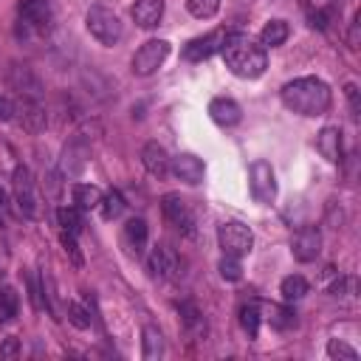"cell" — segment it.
Segmentation results:
<instances>
[{
    "label": "cell",
    "mask_w": 361,
    "mask_h": 361,
    "mask_svg": "<svg viewBox=\"0 0 361 361\" xmlns=\"http://www.w3.org/2000/svg\"><path fill=\"white\" fill-rule=\"evenodd\" d=\"M279 96H282V104L290 113L307 116V118L324 116L330 110V102H333L330 85L324 79H319V76H299V79L285 82Z\"/></svg>",
    "instance_id": "cell-1"
},
{
    "label": "cell",
    "mask_w": 361,
    "mask_h": 361,
    "mask_svg": "<svg viewBox=\"0 0 361 361\" xmlns=\"http://www.w3.org/2000/svg\"><path fill=\"white\" fill-rule=\"evenodd\" d=\"M220 54H223L226 68L240 79H259L265 73V68H268L265 48L257 45L254 39H248L245 34H237V31L226 34Z\"/></svg>",
    "instance_id": "cell-2"
},
{
    "label": "cell",
    "mask_w": 361,
    "mask_h": 361,
    "mask_svg": "<svg viewBox=\"0 0 361 361\" xmlns=\"http://www.w3.org/2000/svg\"><path fill=\"white\" fill-rule=\"evenodd\" d=\"M85 25L90 31V37H96L102 45H118L124 39V23L121 17L107 8L104 3H93L85 14Z\"/></svg>",
    "instance_id": "cell-3"
},
{
    "label": "cell",
    "mask_w": 361,
    "mask_h": 361,
    "mask_svg": "<svg viewBox=\"0 0 361 361\" xmlns=\"http://www.w3.org/2000/svg\"><path fill=\"white\" fill-rule=\"evenodd\" d=\"M217 243L228 257H245L254 245V231L240 220H226L217 226Z\"/></svg>",
    "instance_id": "cell-4"
},
{
    "label": "cell",
    "mask_w": 361,
    "mask_h": 361,
    "mask_svg": "<svg viewBox=\"0 0 361 361\" xmlns=\"http://www.w3.org/2000/svg\"><path fill=\"white\" fill-rule=\"evenodd\" d=\"M11 192H14V203H17L20 214L34 220L39 214V203H37V189H34V178H31L28 166H14V172H11Z\"/></svg>",
    "instance_id": "cell-5"
},
{
    "label": "cell",
    "mask_w": 361,
    "mask_h": 361,
    "mask_svg": "<svg viewBox=\"0 0 361 361\" xmlns=\"http://www.w3.org/2000/svg\"><path fill=\"white\" fill-rule=\"evenodd\" d=\"M90 161V141L85 133H76L65 147H62V158H59V172L65 178H79L85 172Z\"/></svg>",
    "instance_id": "cell-6"
},
{
    "label": "cell",
    "mask_w": 361,
    "mask_h": 361,
    "mask_svg": "<svg viewBox=\"0 0 361 361\" xmlns=\"http://www.w3.org/2000/svg\"><path fill=\"white\" fill-rule=\"evenodd\" d=\"M166 56H169V42L166 39H147L133 54V73L135 76H152L164 65Z\"/></svg>",
    "instance_id": "cell-7"
},
{
    "label": "cell",
    "mask_w": 361,
    "mask_h": 361,
    "mask_svg": "<svg viewBox=\"0 0 361 361\" xmlns=\"http://www.w3.org/2000/svg\"><path fill=\"white\" fill-rule=\"evenodd\" d=\"M248 186H251V195L257 203H274L276 197V175H274V166L268 161H254L251 169H248Z\"/></svg>",
    "instance_id": "cell-8"
},
{
    "label": "cell",
    "mask_w": 361,
    "mask_h": 361,
    "mask_svg": "<svg viewBox=\"0 0 361 361\" xmlns=\"http://www.w3.org/2000/svg\"><path fill=\"white\" fill-rule=\"evenodd\" d=\"M161 212H164V217H166L178 231H183L186 237H195V214H192L189 203H186L180 195H175V192L164 195V197H161Z\"/></svg>",
    "instance_id": "cell-9"
},
{
    "label": "cell",
    "mask_w": 361,
    "mask_h": 361,
    "mask_svg": "<svg viewBox=\"0 0 361 361\" xmlns=\"http://www.w3.org/2000/svg\"><path fill=\"white\" fill-rule=\"evenodd\" d=\"M20 23L37 34H48L54 28L51 0H20Z\"/></svg>",
    "instance_id": "cell-10"
},
{
    "label": "cell",
    "mask_w": 361,
    "mask_h": 361,
    "mask_svg": "<svg viewBox=\"0 0 361 361\" xmlns=\"http://www.w3.org/2000/svg\"><path fill=\"white\" fill-rule=\"evenodd\" d=\"M290 254H293L296 262H313V259H319V254H322V231L316 226H302L293 234Z\"/></svg>",
    "instance_id": "cell-11"
},
{
    "label": "cell",
    "mask_w": 361,
    "mask_h": 361,
    "mask_svg": "<svg viewBox=\"0 0 361 361\" xmlns=\"http://www.w3.org/2000/svg\"><path fill=\"white\" fill-rule=\"evenodd\" d=\"M169 172H172L180 183L197 186V183H203L206 166H203V161H200L197 155H192V152H178L175 158H169Z\"/></svg>",
    "instance_id": "cell-12"
},
{
    "label": "cell",
    "mask_w": 361,
    "mask_h": 361,
    "mask_svg": "<svg viewBox=\"0 0 361 361\" xmlns=\"http://www.w3.org/2000/svg\"><path fill=\"white\" fill-rule=\"evenodd\" d=\"M147 268L155 279H172V276H178V254L166 243H155L149 248Z\"/></svg>",
    "instance_id": "cell-13"
},
{
    "label": "cell",
    "mask_w": 361,
    "mask_h": 361,
    "mask_svg": "<svg viewBox=\"0 0 361 361\" xmlns=\"http://www.w3.org/2000/svg\"><path fill=\"white\" fill-rule=\"evenodd\" d=\"M14 118L25 133H42L48 127V113L39 104V99H20Z\"/></svg>",
    "instance_id": "cell-14"
},
{
    "label": "cell",
    "mask_w": 361,
    "mask_h": 361,
    "mask_svg": "<svg viewBox=\"0 0 361 361\" xmlns=\"http://www.w3.org/2000/svg\"><path fill=\"white\" fill-rule=\"evenodd\" d=\"M8 85L23 96V99H39L42 96V82L28 65H11L8 68Z\"/></svg>",
    "instance_id": "cell-15"
},
{
    "label": "cell",
    "mask_w": 361,
    "mask_h": 361,
    "mask_svg": "<svg viewBox=\"0 0 361 361\" xmlns=\"http://www.w3.org/2000/svg\"><path fill=\"white\" fill-rule=\"evenodd\" d=\"M226 34H228V31H212V34H206V37H195L192 42H186L183 59H189V62H203V59H209L214 51L223 48Z\"/></svg>",
    "instance_id": "cell-16"
},
{
    "label": "cell",
    "mask_w": 361,
    "mask_h": 361,
    "mask_svg": "<svg viewBox=\"0 0 361 361\" xmlns=\"http://www.w3.org/2000/svg\"><path fill=\"white\" fill-rule=\"evenodd\" d=\"M141 164L152 178H166L169 175V155L158 141H147L141 147Z\"/></svg>",
    "instance_id": "cell-17"
},
{
    "label": "cell",
    "mask_w": 361,
    "mask_h": 361,
    "mask_svg": "<svg viewBox=\"0 0 361 361\" xmlns=\"http://www.w3.org/2000/svg\"><path fill=\"white\" fill-rule=\"evenodd\" d=\"M209 116H212V121L220 124V127H234V124H240L243 110H240V104H237L234 99L217 96V99L209 102Z\"/></svg>",
    "instance_id": "cell-18"
},
{
    "label": "cell",
    "mask_w": 361,
    "mask_h": 361,
    "mask_svg": "<svg viewBox=\"0 0 361 361\" xmlns=\"http://www.w3.org/2000/svg\"><path fill=\"white\" fill-rule=\"evenodd\" d=\"M316 149L322 152V158H327L330 164H338L344 158V147H341V130L338 127H322L316 135Z\"/></svg>",
    "instance_id": "cell-19"
},
{
    "label": "cell",
    "mask_w": 361,
    "mask_h": 361,
    "mask_svg": "<svg viewBox=\"0 0 361 361\" xmlns=\"http://www.w3.org/2000/svg\"><path fill=\"white\" fill-rule=\"evenodd\" d=\"M178 313H180V322H183V330H186L189 338H195V341L206 338V319H203V313H200V307L195 302H189V299L180 302Z\"/></svg>",
    "instance_id": "cell-20"
},
{
    "label": "cell",
    "mask_w": 361,
    "mask_h": 361,
    "mask_svg": "<svg viewBox=\"0 0 361 361\" xmlns=\"http://www.w3.org/2000/svg\"><path fill=\"white\" fill-rule=\"evenodd\" d=\"M164 17V0H135L133 3V20L138 28H155Z\"/></svg>",
    "instance_id": "cell-21"
},
{
    "label": "cell",
    "mask_w": 361,
    "mask_h": 361,
    "mask_svg": "<svg viewBox=\"0 0 361 361\" xmlns=\"http://www.w3.org/2000/svg\"><path fill=\"white\" fill-rule=\"evenodd\" d=\"M164 355V333L155 324H144L141 330V358L144 361H158Z\"/></svg>",
    "instance_id": "cell-22"
},
{
    "label": "cell",
    "mask_w": 361,
    "mask_h": 361,
    "mask_svg": "<svg viewBox=\"0 0 361 361\" xmlns=\"http://www.w3.org/2000/svg\"><path fill=\"white\" fill-rule=\"evenodd\" d=\"M71 195H73V203H76L79 212L99 209V203H102V189L93 186V183H73Z\"/></svg>",
    "instance_id": "cell-23"
},
{
    "label": "cell",
    "mask_w": 361,
    "mask_h": 361,
    "mask_svg": "<svg viewBox=\"0 0 361 361\" xmlns=\"http://www.w3.org/2000/svg\"><path fill=\"white\" fill-rule=\"evenodd\" d=\"M265 307V319H268V324L274 327V330H290V327H296V313H293V307H288V305H274V302H268V305H262Z\"/></svg>",
    "instance_id": "cell-24"
},
{
    "label": "cell",
    "mask_w": 361,
    "mask_h": 361,
    "mask_svg": "<svg viewBox=\"0 0 361 361\" xmlns=\"http://www.w3.org/2000/svg\"><path fill=\"white\" fill-rule=\"evenodd\" d=\"M147 237H149L147 223H144L141 217H130L127 226H124V240H127V245H130L135 254H141V251L147 248Z\"/></svg>",
    "instance_id": "cell-25"
},
{
    "label": "cell",
    "mask_w": 361,
    "mask_h": 361,
    "mask_svg": "<svg viewBox=\"0 0 361 361\" xmlns=\"http://www.w3.org/2000/svg\"><path fill=\"white\" fill-rule=\"evenodd\" d=\"M288 37H290V25H288L285 20H268V23L262 25V31H259L262 45H268V48L282 45Z\"/></svg>",
    "instance_id": "cell-26"
},
{
    "label": "cell",
    "mask_w": 361,
    "mask_h": 361,
    "mask_svg": "<svg viewBox=\"0 0 361 361\" xmlns=\"http://www.w3.org/2000/svg\"><path fill=\"white\" fill-rule=\"evenodd\" d=\"M279 293H282L285 302H299V299H305V296L310 293V285H307L305 276L290 274V276H285V279L279 282Z\"/></svg>",
    "instance_id": "cell-27"
},
{
    "label": "cell",
    "mask_w": 361,
    "mask_h": 361,
    "mask_svg": "<svg viewBox=\"0 0 361 361\" xmlns=\"http://www.w3.org/2000/svg\"><path fill=\"white\" fill-rule=\"evenodd\" d=\"M20 310V296L11 285H0V322H11Z\"/></svg>",
    "instance_id": "cell-28"
},
{
    "label": "cell",
    "mask_w": 361,
    "mask_h": 361,
    "mask_svg": "<svg viewBox=\"0 0 361 361\" xmlns=\"http://www.w3.org/2000/svg\"><path fill=\"white\" fill-rule=\"evenodd\" d=\"M124 197H121V192L118 189H110L107 195H102V203H99V209H102V217L104 220H116V217H121V212H124Z\"/></svg>",
    "instance_id": "cell-29"
},
{
    "label": "cell",
    "mask_w": 361,
    "mask_h": 361,
    "mask_svg": "<svg viewBox=\"0 0 361 361\" xmlns=\"http://www.w3.org/2000/svg\"><path fill=\"white\" fill-rule=\"evenodd\" d=\"M259 305L257 302H248V305H240V324L243 330L248 333V338H257L259 333Z\"/></svg>",
    "instance_id": "cell-30"
},
{
    "label": "cell",
    "mask_w": 361,
    "mask_h": 361,
    "mask_svg": "<svg viewBox=\"0 0 361 361\" xmlns=\"http://www.w3.org/2000/svg\"><path fill=\"white\" fill-rule=\"evenodd\" d=\"M56 220H59L62 231H68V234H79V231H82V214H79V209L59 206V209H56Z\"/></svg>",
    "instance_id": "cell-31"
},
{
    "label": "cell",
    "mask_w": 361,
    "mask_h": 361,
    "mask_svg": "<svg viewBox=\"0 0 361 361\" xmlns=\"http://www.w3.org/2000/svg\"><path fill=\"white\" fill-rule=\"evenodd\" d=\"M217 8H220V0H186V11H189L192 17H197V20L214 17Z\"/></svg>",
    "instance_id": "cell-32"
},
{
    "label": "cell",
    "mask_w": 361,
    "mask_h": 361,
    "mask_svg": "<svg viewBox=\"0 0 361 361\" xmlns=\"http://www.w3.org/2000/svg\"><path fill=\"white\" fill-rule=\"evenodd\" d=\"M327 355L330 358H338V361H355L358 358V350L350 347V344H344L341 338H330L327 341Z\"/></svg>",
    "instance_id": "cell-33"
},
{
    "label": "cell",
    "mask_w": 361,
    "mask_h": 361,
    "mask_svg": "<svg viewBox=\"0 0 361 361\" xmlns=\"http://www.w3.org/2000/svg\"><path fill=\"white\" fill-rule=\"evenodd\" d=\"M65 313H68V322H71L73 327H79V330H87V327H90V313H87L79 302H68V305H65Z\"/></svg>",
    "instance_id": "cell-34"
},
{
    "label": "cell",
    "mask_w": 361,
    "mask_h": 361,
    "mask_svg": "<svg viewBox=\"0 0 361 361\" xmlns=\"http://www.w3.org/2000/svg\"><path fill=\"white\" fill-rule=\"evenodd\" d=\"M217 271H220V276H223V279H228V282H237V279L243 276V268H240V257H228V254H223V259H220Z\"/></svg>",
    "instance_id": "cell-35"
},
{
    "label": "cell",
    "mask_w": 361,
    "mask_h": 361,
    "mask_svg": "<svg viewBox=\"0 0 361 361\" xmlns=\"http://www.w3.org/2000/svg\"><path fill=\"white\" fill-rule=\"evenodd\" d=\"M59 240H62V248H65V254L71 257V262H73L76 268H82V265H85V257H82V251H79V245H76V234L62 231Z\"/></svg>",
    "instance_id": "cell-36"
},
{
    "label": "cell",
    "mask_w": 361,
    "mask_h": 361,
    "mask_svg": "<svg viewBox=\"0 0 361 361\" xmlns=\"http://www.w3.org/2000/svg\"><path fill=\"white\" fill-rule=\"evenodd\" d=\"M355 288H358L355 276H338L327 290H330V296H353V293H355Z\"/></svg>",
    "instance_id": "cell-37"
},
{
    "label": "cell",
    "mask_w": 361,
    "mask_h": 361,
    "mask_svg": "<svg viewBox=\"0 0 361 361\" xmlns=\"http://www.w3.org/2000/svg\"><path fill=\"white\" fill-rule=\"evenodd\" d=\"M347 42H350V48H353V51H358V45H361V11H355V14H353V20H350Z\"/></svg>",
    "instance_id": "cell-38"
},
{
    "label": "cell",
    "mask_w": 361,
    "mask_h": 361,
    "mask_svg": "<svg viewBox=\"0 0 361 361\" xmlns=\"http://www.w3.org/2000/svg\"><path fill=\"white\" fill-rule=\"evenodd\" d=\"M344 93H347V102H350L353 116H358L361 113V90H358V85L355 82H347L344 85Z\"/></svg>",
    "instance_id": "cell-39"
},
{
    "label": "cell",
    "mask_w": 361,
    "mask_h": 361,
    "mask_svg": "<svg viewBox=\"0 0 361 361\" xmlns=\"http://www.w3.org/2000/svg\"><path fill=\"white\" fill-rule=\"evenodd\" d=\"M20 355V341L17 338H6L0 344V358H17Z\"/></svg>",
    "instance_id": "cell-40"
},
{
    "label": "cell",
    "mask_w": 361,
    "mask_h": 361,
    "mask_svg": "<svg viewBox=\"0 0 361 361\" xmlns=\"http://www.w3.org/2000/svg\"><path fill=\"white\" fill-rule=\"evenodd\" d=\"M14 113H17V104H14L11 99L0 96V121H11V118H14Z\"/></svg>",
    "instance_id": "cell-41"
},
{
    "label": "cell",
    "mask_w": 361,
    "mask_h": 361,
    "mask_svg": "<svg viewBox=\"0 0 361 361\" xmlns=\"http://www.w3.org/2000/svg\"><path fill=\"white\" fill-rule=\"evenodd\" d=\"M327 20H330V11H322V8H319V11L310 14V25H313V28H327Z\"/></svg>",
    "instance_id": "cell-42"
},
{
    "label": "cell",
    "mask_w": 361,
    "mask_h": 361,
    "mask_svg": "<svg viewBox=\"0 0 361 361\" xmlns=\"http://www.w3.org/2000/svg\"><path fill=\"white\" fill-rule=\"evenodd\" d=\"M0 209H6V192L0 189Z\"/></svg>",
    "instance_id": "cell-43"
}]
</instances>
